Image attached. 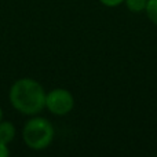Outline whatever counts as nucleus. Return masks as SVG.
I'll return each mask as SVG.
<instances>
[{"instance_id": "nucleus-6", "label": "nucleus", "mask_w": 157, "mask_h": 157, "mask_svg": "<svg viewBox=\"0 0 157 157\" xmlns=\"http://www.w3.org/2000/svg\"><path fill=\"white\" fill-rule=\"evenodd\" d=\"M145 13H146L149 21L157 25V0H147Z\"/></svg>"}, {"instance_id": "nucleus-5", "label": "nucleus", "mask_w": 157, "mask_h": 157, "mask_svg": "<svg viewBox=\"0 0 157 157\" xmlns=\"http://www.w3.org/2000/svg\"><path fill=\"white\" fill-rule=\"evenodd\" d=\"M124 4L131 13H142L146 8L147 0H124Z\"/></svg>"}, {"instance_id": "nucleus-2", "label": "nucleus", "mask_w": 157, "mask_h": 157, "mask_svg": "<svg viewBox=\"0 0 157 157\" xmlns=\"http://www.w3.org/2000/svg\"><path fill=\"white\" fill-rule=\"evenodd\" d=\"M55 136L54 125L41 116H32L22 128L24 144L32 150H44L52 144Z\"/></svg>"}, {"instance_id": "nucleus-1", "label": "nucleus", "mask_w": 157, "mask_h": 157, "mask_svg": "<svg viewBox=\"0 0 157 157\" xmlns=\"http://www.w3.org/2000/svg\"><path fill=\"white\" fill-rule=\"evenodd\" d=\"M46 94L43 86L30 77L18 78L8 91L11 106L25 116H36L46 108Z\"/></svg>"}, {"instance_id": "nucleus-3", "label": "nucleus", "mask_w": 157, "mask_h": 157, "mask_svg": "<svg viewBox=\"0 0 157 157\" xmlns=\"http://www.w3.org/2000/svg\"><path fill=\"white\" fill-rule=\"evenodd\" d=\"M75 106V98L66 88H54L46 94V109L58 117L66 116Z\"/></svg>"}, {"instance_id": "nucleus-9", "label": "nucleus", "mask_w": 157, "mask_h": 157, "mask_svg": "<svg viewBox=\"0 0 157 157\" xmlns=\"http://www.w3.org/2000/svg\"><path fill=\"white\" fill-rule=\"evenodd\" d=\"M3 120V109H2V106H0V121Z\"/></svg>"}, {"instance_id": "nucleus-7", "label": "nucleus", "mask_w": 157, "mask_h": 157, "mask_svg": "<svg viewBox=\"0 0 157 157\" xmlns=\"http://www.w3.org/2000/svg\"><path fill=\"white\" fill-rule=\"evenodd\" d=\"M99 3L105 7H109V8H114V7H119L124 3V0H99Z\"/></svg>"}, {"instance_id": "nucleus-8", "label": "nucleus", "mask_w": 157, "mask_h": 157, "mask_svg": "<svg viewBox=\"0 0 157 157\" xmlns=\"http://www.w3.org/2000/svg\"><path fill=\"white\" fill-rule=\"evenodd\" d=\"M10 155V149H8V145L0 142V157H7Z\"/></svg>"}, {"instance_id": "nucleus-4", "label": "nucleus", "mask_w": 157, "mask_h": 157, "mask_svg": "<svg viewBox=\"0 0 157 157\" xmlns=\"http://www.w3.org/2000/svg\"><path fill=\"white\" fill-rule=\"evenodd\" d=\"M15 138V127L11 121H0V142L10 145Z\"/></svg>"}]
</instances>
